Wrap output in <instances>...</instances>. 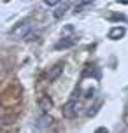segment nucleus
<instances>
[{
  "label": "nucleus",
  "instance_id": "1",
  "mask_svg": "<svg viewBox=\"0 0 128 133\" xmlns=\"http://www.w3.org/2000/svg\"><path fill=\"white\" fill-rule=\"evenodd\" d=\"M81 109H82V105L77 100H68L67 103L63 105V109H61V114L67 119H74V117H77L81 114Z\"/></svg>",
  "mask_w": 128,
  "mask_h": 133
},
{
  "label": "nucleus",
  "instance_id": "2",
  "mask_svg": "<svg viewBox=\"0 0 128 133\" xmlns=\"http://www.w3.org/2000/svg\"><path fill=\"white\" fill-rule=\"evenodd\" d=\"M12 33L21 37V39H25V40H34V26L30 23H20L12 30Z\"/></svg>",
  "mask_w": 128,
  "mask_h": 133
},
{
  "label": "nucleus",
  "instance_id": "3",
  "mask_svg": "<svg viewBox=\"0 0 128 133\" xmlns=\"http://www.w3.org/2000/svg\"><path fill=\"white\" fill-rule=\"evenodd\" d=\"M61 72H63V63H56V65L49 70V74H47V81H54L56 77H60Z\"/></svg>",
  "mask_w": 128,
  "mask_h": 133
},
{
  "label": "nucleus",
  "instance_id": "4",
  "mask_svg": "<svg viewBox=\"0 0 128 133\" xmlns=\"http://www.w3.org/2000/svg\"><path fill=\"white\" fill-rule=\"evenodd\" d=\"M39 107H41L44 112H47V110L53 109V100L49 98V96H46V95H42L41 98H39Z\"/></svg>",
  "mask_w": 128,
  "mask_h": 133
},
{
  "label": "nucleus",
  "instance_id": "5",
  "mask_svg": "<svg viewBox=\"0 0 128 133\" xmlns=\"http://www.w3.org/2000/svg\"><path fill=\"white\" fill-rule=\"evenodd\" d=\"M125 33H126V30L123 26H114V28H111V32H109V39L118 40V39H121Z\"/></svg>",
  "mask_w": 128,
  "mask_h": 133
},
{
  "label": "nucleus",
  "instance_id": "6",
  "mask_svg": "<svg viewBox=\"0 0 128 133\" xmlns=\"http://www.w3.org/2000/svg\"><path fill=\"white\" fill-rule=\"evenodd\" d=\"M68 9V2H60V5H58V9L54 11V18H61L63 14H65V11Z\"/></svg>",
  "mask_w": 128,
  "mask_h": 133
},
{
  "label": "nucleus",
  "instance_id": "7",
  "mask_svg": "<svg viewBox=\"0 0 128 133\" xmlns=\"http://www.w3.org/2000/svg\"><path fill=\"white\" fill-rule=\"evenodd\" d=\"M75 44V40H67V39H63L60 40V42H56V49H67V47H72Z\"/></svg>",
  "mask_w": 128,
  "mask_h": 133
},
{
  "label": "nucleus",
  "instance_id": "8",
  "mask_svg": "<svg viewBox=\"0 0 128 133\" xmlns=\"http://www.w3.org/2000/svg\"><path fill=\"white\" fill-rule=\"evenodd\" d=\"M91 5H93V2H81V4H77V5H75V12H81L82 9L91 7Z\"/></svg>",
  "mask_w": 128,
  "mask_h": 133
},
{
  "label": "nucleus",
  "instance_id": "9",
  "mask_svg": "<svg viewBox=\"0 0 128 133\" xmlns=\"http://www.w3.org/2000/svg\"><path fill=\"white\" fill-rule=\"evenodd\" d=\"M47 7H54V5H60V2H56V0H47V2H44Z\"/></svg>",
  "mask_w": 128,
  "mask_h": 133
},
{
  "label": "nucleus",
  "instance_id": "10",
  "mask_svg": "<svg viewBox=\"0 0 128 133\" xmlns=\"http://www.w3.org/2000/svg\"><path fill=\"white\" fill-rule=\"evenodd\" d=\"M95 133H109V131H107V128H98Z\"/></svg>",
  "mask_w": 128,
  "mask_h": 133
}]
</instances>
